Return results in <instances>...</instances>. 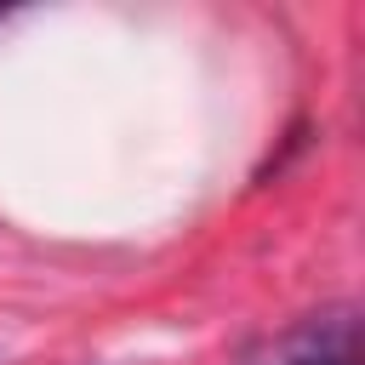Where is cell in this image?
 I'll return each instance as SVG.
<instances>
[{"label": "cell", "mask_w": 365, "mask_h": 365, "mask_svg": "<svg viewBox=\"0 0 365 365\" xmlns=\"http://www.w3.org/2000/svg\"><path fill=\"white\" fill-rule=\"evenodd\" d=\"M251 365H354V308H325L279 331Z\"/></svg>", "instance_id": "6da1fadb"}]
</instances>
